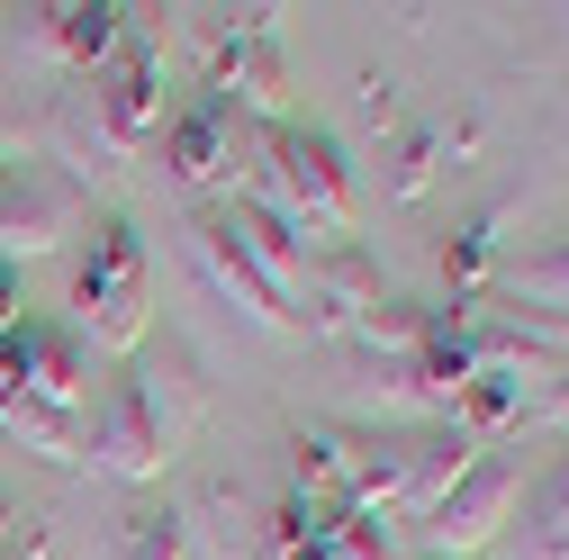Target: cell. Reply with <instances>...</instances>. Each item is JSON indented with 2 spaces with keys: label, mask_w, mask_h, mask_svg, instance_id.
Returning <instances> with one entry per match:
<instances>
[{
  "label": "cell",
  "mask_w": 569,
  "mask_h": 560,
  "mask_svg": "<svg viewBox=\"0 0 569 560\" xmlns=\"http://www.w3.org/2000/svg\"><path fill=\"white\" fill-rule=\"evenodd\" d=\"M244 199H262V208H280L299 236H326V244H352V163H343V146L326 127H299V118H280L271 136H262V172H253V190Z\"/></svg>",
  "instance_id": "6da1fadb"
},
{
  "label": "cell",
  "mask_w": 569,
  "mask_h": 560,
  "mask_svg": "<svg viewBox=\"0 0 569 560\" xmlns=\"http://www.w3.org/2000/svg\"><path fill=\"white\" fill-rule=\"evenodd\" d=\"M73 334L109 353L146 343V236L127 218H91V253L73 271Z\"/></svg>",
  "instance_id": "7a4b0ae2"
},
{
  "label": "cell",
  "mask_w": 569,
  "mask_h": 560,
  "mask_svg": "<svg viewBox=\"0 0 569 560\" xmlns=\"http://www.w3.org/2000/svg\"><path fill=\"white\" fill-rule=\"evenodd\" d=\"M82 452H91V470H109V479H163V461H172V416H163V398H154L146 371H118V380L100 389Z\"/></svg>",
  "instance_id": "3957f363"
},
{
  "label": "cell",
  "mask_w": 569,
  "mask_h": 560,
  "mask_svg": "<svg viewBox=\"0 0 569 560\" xmlns=\"http://www.w3.org/2000/svg\"><path fill=\"white\" fill-rule=\"evenodd\" d=\"M516 498H525V461H516V452H479V461L452 479V498L425 516V551H435V560H470V551H488L497 533H507Z\"/></svg>",
  "instance_id": "277c9868"
},
{
  "label": "cell",
  "mask_w": 569,
  "mask_h": 560,
  "mask_svg": "<svg viewBox=\"0 0 569 560\" xmlns=\"http://www.w3.org/2000/svg\"><path fill=\"white\" fill-rule=\"evenodd\" d=\"M208 46V91L236 109H280L290 100V63H280V28L271 10H236V19H199Z\"/></svg>",
  "instance_id": "5b68a950"
},
{
  "label": "cell",
  "mask_w": 569,
  "mask_h": 560,
  "mask_svg": "<svg viewBox=\"0 0 569 560\" xmlns=\"http://www.w3.org/2000/svg\"><path fill=\"white\" fill-rule=\"evenodd\" d=\"M82 181H63L54 163H10L0 181V262H28V253H54L63 236H82Z\"/></svg>",
  "instance_id": "8992f818"
},
{
  "label": "cell",
  "mask_w": 569,
  "mask_h": 560,
  "mask_svg": "<svg viewBox=\"0 0 569 560\" xmlns=\"http://www.w3.org/2000/svg\"><path fill=\"white\" fill-rule=\"evenodd\" d=\"M91 109H100V127H109L118 163H127V154L163 127V54H154V37L136 28V19H127V46L91 73Z\"/></svg>",
  "instance_id": "52a82bcc"
},
{
  "label": "cell",
  "mask_w": 569,
  "mask_h": 560,
  "mask_svg": "<svg viewBox=\"0 0 569 560\" xmlns=\"http://www.w3.org/2000/svg\"><path fill=\"white\" fill-rule=\"evenodd\" d=\"M299 326H317V334H362V317L389 299L380 290V262L362 253V244H308V280H299Z\"/></svg>",
  "instance_id": "ba28073f"
},
{
  "label": "cell",
  "mask_w": 569,
  "mask_h": 560,
  "mask_svg": "<svg viewBox=\"0 0 569 560\" xmlns=\"http://www.w3.org/2000/svg\"><path fill=\"white\" fill-rule=\"evenodd\" d=\"M190 253H199V271H208V280H218V299H236L253 326H299V308L271 290V271H262V262L236 244L227 208H199V218H190Z\"/></svg>",
  "instance_id": "9c48e42d"
},
{
  "label": "cell",
  "mask_w": 569,
  "mask_h": 560,
  "mask_svg": "<svg viewBox=\"0 0 569 560\" xmlns=\"http://www.w3.org/2000/svg\"><path fill=\"white\" fill-rule=\"evenodd\" d=\"M10 19H19L28 46H46L54 63H73L82 82L127 46V10H118V0H82V10H10Z\"/></svg>",
  "instance_id": "30bf717a"
},
{
  "label": "cell",
  "mask_w": 569,
  "mask_h": 560,
  "mask_svg": "<svg viewBox=\"0 0 569 560\" xmlns=\"http://www.w3.org/2000/svg\"><path fill=\"white\" fill-rule=\"evenodd\" d=\"M236 163V100H218V91H199L172 127H163V172L181 181V190H208Z\"/></svg>",
  "instance_id": "8fae6325"
},
{
  "label": "cell",
  "mask_w": 569,
  "mask_h": 560,
  "mask_svg": "<svg viewBox=\"0 0 569 560\" xmlns=\"http://www.w3.org/2000/svg\"><path fill=\"white\" fill-rule=\"evenodd\" d=\"M227 227H236V244L271 271V290L299 308V280H308V236L280 218V208H262V199H227Z\"/></svg>",
  "instance_id": "7c38bea8"
},
{
  "label": "cell",
  "mask_w": 569,
  "mask_h": 560,
  "mask_svg": "<svg viewBox=\"0 0 569 560\" xmlns=\"http://www.w3.org/2000/svg\"><path fill=\"white\" fill-rule=\"evenodd\" d=\"M497 253H507V199H488L479 218L443 244V280H452V308H470L479 290H488V271H497Z\"/></svg>",
  "instance_id": "4fadbf2b"
},
{
  "label": "cell",
  "mask_w": 569,
  "mask_h": 560,
  "mask_svg": "<svg viewBox=\"0 0 569 560\" xmlns=\"http://www.w3.org/2000/svg\"><path fill=\"white\" fill-rule=\"evenodd\" d=\"M525 560H569V452L525 488Z\"/></svg>",
  "instance_id": "5bb4252c"
},
{
  "label": "cell",
  "mask_w": 569,
  "mask_h": 560,
  "mask_svg": "<svg viewBox=\"0 0 569 560\" xmlns=\"http://www.w3.org/2000/svg\"><path fill=\"white\" fill-rule=\"evenodd\" d=\"M516 308H551V317H569V236L560 244H542V253H525L507 280H497Z\"/></svg>",
  "instance_id": "9a60e30c"
},
{
  "label": "cell",
  "mask_w": 569,
  "mask_h": 560,
  "mask_svg": "<svg viewBox=\"0 0 569 560\" xmlns=\"http://www.w3.org/2000/svg\"><path fill=\"white\" fill-rule=\"evenodd\" d=\"M435 163H443V136H435V127H407V136H398V154H389V199H425Z\"/></svg>",
  "instance_id": "2e32d148"
},
{
  "label": "cell",
  "mask_w": 569,
  "mask_h": 560,
  "mask_svg": "<svg viewBox=\"0 0 569 560\" xmlns=\"http://www.w3.org/2000/svg\"><path fill=\"white\" fill-rule=\"evenodd\" d=\"M127 560H190V524L172 507H146L127 524Z\"/></svg>",
  "instance_id": "e0dca14e"
},
{
  "label": "cell",
  "mask_w": 569,
  "mask_h": 560,
  "mask_svg": "<svg viewBox=\"0 0 569 560\" xmlns=\"http://www.w3.org/2000/svg\"><path fill=\"white\" fill-rule=\"evenodd\" d=\"M28 317H37V308H28V290H19V271L0 262V343H10V334H19Z\"/></svg>",
  "instance_id": "ac0fdd59"
},
{
  "label": "cell",
  "mask_w": 569,
  "mask_h": 560,
  "mask_svg": "<svg viewBox=\"0 0 569 560\" xmlns=\"http://www.w3.org/2000/svg\"><path fill=\"white\" fill-rule=\"evenodd\" d=\"M533 426H551V434H569V380H551V389H542V407H533Z\"/></svg>",
  "instance_id": "d6986e66"
},
{
  "label": "cell",
  "mask_w": 569,
  "mask_h": 560,
  "mask_svg": "<svg viewBox=\"0 0 569 560\" xmlns=\"http://www.w3.org/2000/svg\"><path fill=\"white\" fill-rule=\"evenodd\" d=\"M362 118H371V127H389V118H398V91H389V82H380V73H371V82H362Z\"/></svg>",
  "instance_id": "ffe728a7"
},
{
  "label": "cell",
  "mask_w": 569,
  "mask_h": 560,
  "mask_svg": "<svg viewBox=\"0 0 569 560\" xmlns=\"http://www.w3.org/2000/svg\"><path fill=\"white\" fill-rule=\"evenodd\" d=\"M10 416H19V380L0 371V434H10Z\"/></svg>",
  "instance_id": "44dd1931"
},
{
  "label": "cell",
  "mask_w": 569,
  "mask_h": 560,
  "mask_svg": "<svg viewBox=\"0 0 569 560\" xmlns=\"http://www.w3.org/2000/svg\"><path fill=\"white\" fill-rule=\"evenodd\" d=\"M0 19H10V10H0Z\"/></svg>",
  "instance_id": "7402d4cb"
},
{
  "label": "cell",
  "mask_w": 569,
  "mask_h": 560,
  "mask_svg": "<svg viewBox=\"0 0 569 560\" xmlns=\"http://www.w3.org/2000/svg\"><path fill=\"white\" fill-rule=\"evenodd\" d=\"M425 560H435V551H425Z\"/></svg>",
  "instance_id": "603a6c76"
}]
</instances>
